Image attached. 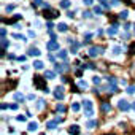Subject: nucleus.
<instances>
[{"label": "nucleus", "instance_id": "dca6fc26", "mask_svg": "<svg viewBox=\"0 0 135 135\" xmlns=\"http://www.w3.org/2000/svg\"><path fill=\"white\" fill-rule=\"evenodd\" d=\"M45 76L48 78V80H54V78H56V72H51V70H46V72H45Z\"/></svg>", "mask_w": 135, "mask_h": 135}, {"label": "nucleus", "instance_id": "7c9ffc66", "mask_svg": "<svg viewBox=\"0 0 135 135\" xmlns=\"http://www.w3.org/2000/svg\"><path fill=\"white\" fill-rule=\"evenodd\" d=\"M13 37H14V38H18V40H22V41H25V40H27V38H25L24 35H21V33H14Z\"/></svg>", "mask_w": 135, "mask_h": 135}, {"label": "nucleus", "instance_id": "393cba45", "mask_svg": "<svg viewBox=\"0 0 135 135\" xmlns=\"http://www.w3.org/2000/svg\"><path fill=\"white\" fill-rule=\"evenodd\" d=\"M127 16H129V11H127V10H124V11L119 13V18H121V19H127Z\"/></svg>", "mask_w": 135, "mask_h": 135}, {"label": "nucleus", "instance_id": "aec40b11", "mask_svg": "<svg viewBox=\"0 0 135 135\" xmlns=\"http://www.w3.org/2000/svg\"><path fill=\"white\" fill-rule=\"evenodd\" d=\"M8 46H10V43H8V40H6V38H2V51H5Z\"/></svg>", "mask_w": 135, "mask_h": 135}, {"label": "nucleus", "instance_id": "412c9836", "mask_svg": "<svg viewBox=\"0 0 135 135\" xmlns=\"http://www.w3.org/2000/svg\"><path fill=\"white\" fill-rule=\"evenodd\" d=\"M14 100H16V102H22V100H24V95L21 94V92H16V94H14Z\"/></svg>", "mask_w": 135, "mask_h": 135}, {"label": "nucleus", "instance_id": "37998d69", "mask_svg": "<svg viewBox=\"0 0 135 135\" xmlns=\"http://www.w3.org/2000/svg\"><path fill=\"white\" fill-rule=\"evenodd\" d=\"M92 81L95 83V84H99V83H100V78H99V76H94V78H92Z\"/></svg>", "mask_w": 135, "mask_h": 135}, {"label": "nucleus", "instance_id": "5fc2aeb1", "mask_svg": "<svg viewBox=\"0 0 135 135\" xmlns=\"http://www.w3.org/2000/svg\"><path fill=\"white\" fill-rule=\"evenodd\" d=\"M130 108H132V110L135 111V102H132V103H130Z\"/></svg>", "mask_w": 135, "mask_h": 135}, {"label": "nucleus", "instance_id": "c03bdc74", "mask_svg": "<svg viewBox=\"0 0 135 135\" xmlns=\"http://www.w3.org/2000/svg\"><path fill=\"white\" fill-rule=\"evenodd\" d=\"M78 88H80V86H72V91H73V92H80V89H78Z\"/></svg>", "mask_w": 135, "mask_h": 135}, {"label": "nucleus", "instance_id": "4be33fe9", "mask_svg": "<svg viewBox=\"0 0 135 135\" xmlns=\"http://www.w3.org/2000/svg\"><path fill=\"white\" fill-rule=\"evenodd\" d=\"M78 86H80L81 89H88V86H89V84H88V83H86L84 80H80V83H78Z\"/></svg>", "mask_w": 135, "mask_h": 135}, {"label": "nucleus", "instance_id": "79ce46f5", "mask_svg": "<svg viewBox=\"0 0 135 135\" xmlns=\"http://www.w3.org/2000/svg\"><path fill=\"white\" fill-rule=\"evenodd\" d=\"M46 27H48V30H53L54 24H53V22H51V21H49V22H46Z\"/></svg>", "mask_w": 135, "mask_h": 135}, {"label": "nucleus", "instance_id": "ea45409f", "mask_svg": "<svg viewBox=\"0 0 135 135\" xmlns=\"http://www.w3.org/2000/svg\"><path fill=\"white\" fill-rule=\"evenodd\" d=\"M121 53V48L119 46H115V48H113V54H119Z\"/></svg>", "mask_w": 135, "mask_h": 135}, {"label": "nucleus", "instance_id": "a19ab883", "mask_svg": "<svg viewBox=\"0 0 135 135\" xmlns=\"http://www.w3.org/2000/svg\"><path fill=\"white\" fill-rule=\"evenodd\" d=\"M57 111H60V113H64V111H65V107L62 105V103H59V105H57Z\"/></svg>", "mask_w": 135, "mask_h": 135}, {"label": "nucleus", "instance_id": "4d7b16f0", "mask_svg": "<svg viewBox=\"0 0 135 135\" xmlns=\"http://www.w3.org/2000/svg\"><path fill=\"white\" fill-rule=\"evenodd\" d=\"M134 33H135V27H134Z\"/></svg>", "mask_w": 135, "mask_h": 135}, {"label": "nucleus", "instance_id": "9b49d317", "mask_svg": "<svg viewBox=\"0 0 135 135\" xmlns=\"http://www.w3.org/2000/svg\"><path fill=\"white\" fill-rule=\"evenodd\" d=\"M56 127H57V121H48V123H46V129H49V130H53V129H56Z\"/></svg>", "mask_w": 135, "mask_h": 135}, {"label": "nucleus", "instance_id": "39448f33", "mask_svg": "<svg viewBox=\"0 0 135 135\" xmlns=\"http://www.w3.org/2000/svg\"><path fill=\"white\" fill-rule=\"evenodd\" d=\"M43 16H45L46 19H54V18H57V16H59V13L54 11V10H45Z\"/></svg>", "mask_w": 135, "mask_h": 135}, {"label": "nucleus", "instance_id": "5701e85b", "mask_svg": "<svg viewBox=\"0 0 135 135\" xmlns=\"http://www.w3.org/2000/svg\"><path fill=\"white\" fill-rule=\"evenodd\" d=\"M70 6V0H62L60 2V8H68Z\"/></svg>", "mask_w": 135, "mask_h": 135}, {"label": "nucleus", "instance_id": "13d9d810", "mask_svg": "<svg viewBox=\"0 0 135 135\" xmlns=\"http://www.w3.org/2000/svg\"><path fill=\"white\" fill-rule=\"evenodd\" d=\"M107 135H113V134H107Z\"/></svg>", "mask_w": 135, "mask_h": 135}, {"label": "nucleus", "instance_id": "9d476101", "mask_svg": "<svg viewBox=\"0 0 135 135\" xmlns=\"http://www.w3.org/2000/svg\"><path fill=\"white\" fill-rule=\"evenodd\" d=\"M67 56H68V53L65 49H60V51H57V57L60 59V60H65L67 59Z\"/></svg>", "mask_w": 135, "mask_h": 135}, {"label": "nucleus", "instance_id": "f8f14e48", "mask_svg": "<svg viewBox=\"0 0 135 135\" xmlns=\"http://www.w3.org/2000/svg\"><path fill=\"white\" fill-rule=\"evenodd\" d=\"M107 33H108V35H116V33H118V25H111V27H108Z\"/></svg>", "mask_w": 135, "mask_h": 135}, {"label": "nucleus", "instance_id": "8fccbe9b", "mask_svg": "<svg viewBox=\"0 0 135 135\" xmlns=\"http://www.w3.org/2000/svg\"><path fill=\"white\" fill-rule=\"evenodd\" d=\"M18 60H19V62H24V60H25V56H19Z\"/></svg>", "mask_w": 135, "mask_h": 135}, {"label": "nucleus", "instance_id": "a878e982", "mask_svg": "<svg viewBox=\"0 0 135 135\" xmlns=\"http://www.w3.org/2000/svg\"><path fill=\"white\" fill-rule=\"evenodd\" d=\"M78 48H80V43H78V41L72 43V53H76V51H78Z\"/></svg>", "mask_w": 135, "mask_h": 135}, {"label": "nucleus", "instance_id": "20e7f679", "mask_svg": "<svg viewBox=\"0 0 135 135\" xmlns=\"http://www.w3.org/2000/svg\"><path fill=\"white\" fill-rule=\"evenodd\" d=\"M118 108L119 110H123V111H127L129 108H130V103L127 102V100H124V99H121L119 102H118Z\"/></svg>", "mask_w": 135, "mask_h": 135}, {"label": "nucleus", "instance_id": "7ed1b4c3", "mask_svg": "<svg viewBox=\"0 0 135 135\" xmlns=\"http://www.w3.org/2000/svg\"><path fill=\"white\" fill-rule=\"evenodd\" d=\"M54 97L57 99V100H64L65 94H64V88H62V86H57V88H56V91H54Z\"/></svg>", "mask_w": 135, "mask_h": 135}, {"label": "nucleus", "instance_id": "2eb2a0df", "mask_svg": "<svg viewBox=\"0 0 135 135\" xmlns=\"http://www.w3.org/2000/svg\"><path fill=\"white\" fill-rule=\"evenodd\" d=\"M27 129H29V132H35V130L38 129V124H37V123H29Z\"/></svg>", "mask_w": 135, "mask_h": 135}, {"label": "nucleus", "instance_id": "e433bc0d", "mask_svg": "<svg viewBox=\"0 0 135 135\" xmlns=\"http://www.w3.org/2000/svg\"><path fill=\"white\" fill-rule=\"evenodd\" d=\"M91 38H92V33H89V32H88V33H84V40H86V43H88Z\"/></svg>", "mask_w": 135, "mask_h": 135}, {"label": "nucleus", "instance_id": "de8ad7c7", "mask_svg": "<svg viewBox=\"0 0 135 135\" xmlns=\"http://www.w3.org/2000/svg\"><path fill=\"white\" fill-rule=\"evenodd\" d=\"M13 10H14V5H8L6 6V11H13Z\"/></svg>", "mask_w": 135, "mask_h": 135}, {"label": "nucleus", "instance_id": "423d86ee", "mask_svg": "<svg viewBox=\"0 0 135 135\" xmlns=\"http://www.w3.org/2000/svg\"><path fill=\"white\" fill-rule=\"evenodd\" d=\"M46 49H48V51H56V49H59V43L56 41V40L48 41V43H46Z\"/></svg>", "mask_w": 135, "mask_h": 135}, {"label": "nucleus", "instance_id": "1a4fd4ad", "mask_svg": "<svg viewBox=\"0 0 135 135\" xmlns=\"http://www.w3.org/2000/svg\"><path fill=\"white\" fill-rule=\"evenodd\" d=\"M100 110H102L103 113H110V111H111V105H110V102L103 100V102H102V105H100Z\"/></svg>", "mask_w": 135, "mask_h": 135}, {"label": "nucleus", "instance_id": "c9c22d12", "mask_svg": "<svg viewBox=\"0 0 135 135\" xmlns=\"http://www.w3.org/2000/svg\"><path fill=\"white\" fill-rule=\"evenodd\" d=\"M129 53L130 54H135V43H132V45L129 46Z\"/></svg>", "mask_w": 135, "mask_h": 135}, {"label": "nucleus", "instance_id": "6ab92c4d", "mask_svg": "<svg viewBox=\"0 0 135 135\" xmlns=\"http://www.w3.org/2000/svg\"><path fill=\"white\" fill-rule=\"evenodd\" d=\"M107 81H108V84H118V80L115 76H107Z\"/></svg>", "mask_w": 135, "mask_h": 135}, {"label": "nucleus", "instance_id": "0eeeda50", "mask_svg": "<svg viewBox=\"0 0 135 135\" xmlns=\"http://www.w3.org/2000/svg\"><path fill=\"white\" fill-rule=\"evenodd\" d=\"M54 68H56V72L64 73V72L68 68V64H67V62H65V64H54Z\"/></svg>", "mask_w": 135, "mask_h": 135}, {"label": "nucleus", "instance_id": "4468645a", "mask_svg": "<svg viewBox=\"0 0 135 135\" xmlns=\"http://www.w3.org/2000/svg\"><path fill=\"white\" fill-rule=\"evenodd\" d=\"M27 54H29V56H40V51H38L37 48L32 46V48H29V53H27Z\"/></svg>", "mask_w": 135, "mask_h": 135}, {"label": "nucleus", "instance_id": "09e8293b", "mask_svg": "<svg viewBox=\"0 0 135 135\" xmlns=\"http://www.w3.org/2000/svg\"><path fill=\"white\" fill-rule=\"evenodd\" d=\"M16 119H18V121H21V123H22V121H25V116H18V118H16Z\"/></svg>", "mask_w": 135, "mask_h": 135}, {"label": "nucleus", "instance_id": "b1692460", "mask_svg": "<svg viewBox=\"0 0 135 135\" xmlns=\"http://www.w3.org/2000/svg\"><path fill=\"white\" fill-rule=\"evenodd\" d=\"M99 3H100L103 8H107V10L110 8V3H108V0H99Z\"/></svg>", "mask_w": 135, "mask_h": 135}, {"label": "nucleus", "instance_id": "a18cd8bd", "mask_svg": "<svg viewBox=\"0 0 135 135\" xmlns=\"http://www.w3.org/2000/svg\"><path fill=\"white\" fill-rule=\"evenodd\" d=\"M83 2H84V5H92L94 0H83Z\"/></svg>", "mask_w": 135, "mask_h": 135}, {"label": "nucleus", "instance_id": "f704fd0d", "mask_svg": "<svg viewBox=\"0 0 135 135\" xmlns=\"http://www.w3.org/2000/svg\"><path fill=\"white\" fill-rule=\"evenodd\" d=\"M81 67H83V68H95V65H94V64H83Z\"/></svg>", "mask_w": 135, "mask_h": 135}, {"label": "nucleus", "instance_id": "4c0bfd02", "mask_svg": "<svg viewBox=\"0 0 135 135\" xmlns=\"http://www.w3.org/2000/svg\"><path fill=\"white\" fill-rule=\"evenodd\" d=\"M43 105H45V100L40 99V100H38V103H37V108H43Z\"/></svg>", "mask_w": 135, "mask_h": 135}, {"label": "nucleus", "instance_id": "72a5a7b5", "mask_svg": "<svg viewBox=\"0 0 135 135\" xmlns=\"http://www.w3.org/2000/svg\"><path fill=\"white\" fill-rule=\"evenodd\" d=\"M72 110L73 111H80V103H72Z\"/></svg>", "mask_w": 135, "mask_h": 135}, {"label": "nucleus", "instance_id": "bb28decb", "mask_svg": "<svg viewBox=\"0 0 135 135\" xmlns=\"http://www.w3.org/2000/svg\"><path fill=\"white\" fill-rule=\"evenodd\" d=\"M95 126H97V121H89V123H88V126H86V127H88V129H94Z\"/></svg>", "mask_w": 135, "mask_h": 135}, {"label": "nucleus", "instance_id": "c85d7f7f", "mask_svg": "<svg viewBox=\"0 0 135 135\" xmlns=\"http://www.w3.org/2000/svg\"><path fill=\"white\" fill-rule=\"evenodd\" d=\"M108 91H111V92H118V84H111V86H108Z\"/></svg>", "mask_w": 135, "mask_h": 135}, {"label": "nucleus", "instance_id": "c756f323", "mask_svg": "<svg viewBox=\"0 0 135 135\" xmlns=\"http://www.w3.org/2000/svg\"><path fill=\"white\" fill-rule=\"evenodd\" d=\"M43 3H45L43 0H33L32 5H35V6H43Z\"/></svg>", "mask_w": 135, "mask_h": 135}, {"label": "nucleus", "instance_id": "603ef678", "mask_svg": "<svg viewBox=\"0 0 135 135\" xmlns=\"http://www.w3.org/2000/svg\"><path fill=\"white\" fill-rule=\"evenodd\" d=\"M29 37H35V32H33V30H29Z\"/></svg>", "mask_w": 135, "mask_h": 135}, {"label": "nucleus", "instance_id": "6e6d98bb", "mask_svg": "<svg viewBox=\"0 0 135 135\" xmlns=\"http://www.w3.org/2000/svg\"><path fill=\"white\" fill-rule=\"evenodd\" d=\"M124 2H126V3H130V0H124Z\"/></svg>", "mask_w": 135, "mask_h": 135}, {"label": "nucleus", "instance_id": "3c124183", "mask_svg": "<svg viewBox=\"0 0 135 135\" xmlns=\"http://www.w3.org/2000/svg\"><path fill=\"white\" fill-rule=\"evenodd\" d=\"M124 29H126V30H129V29H130V24H129V22H126V24H124Z\"/></svg>", "mask_w": 135, "mask_h": 135}, {"label": "nucleus", "instance_id": "6e6552de", "mask_svg": "<svg viewBox=\"0 0 135 135\" xmlns=\"http://www.w3.org/2000/svg\"><path fill=\"white\" fill-rule=\"evenodd\" d=\"M100 53H102V48H97V46H92V48H91V49H89V56H91V57H95V56H99Z\"/></svg>", "mask_w": 135, "mask_h": 135}, {"label": "nucleus", "instance_id": "ddd939ff", "mask_svg": "<svg viewBox=\"0 0 135 135\" xmlns=\"http://www.w3.org/2000/svg\"><path fill=\"white\" fill-rule=\"evenodd\" d=\"M68 132L72 135H80V127H78V126H72V127L68 129Z\"/></svg>", "mask_w": 135, "mask_h": 135}, {"label": "nucleus", "instance_id": "f03ea898", "mask_svg": "<svg viewBox=\"0 0 135 135\" xmlns=\"http://www.w3.org/2000/svg\"><path fill=\"white\" fill-rule=\"evenodd\" d=\"M83 110H84V116L86 118H92L94 116V105L89 99L83 100Z\"/></svg>", "mask_w": 135, "mask_h": 135}, {"label": "nucleus", "instance_id": "2f4dec72", "mask_svg": "<svg viewBox=\"0 0 135 135\" xmlns=\"http://www.w3.org/2000/svg\"><path fill=\"white\" fill-rule=\"evenodd\" d=\"M83 18L91 19V18H92V13H91V11H84V13H83Z\"/></svg>", "mask_w": 135, "mask_h": 135}, {"label": "nucleus", "instance_id": "f3484780", "mask_svg": "<svg viewBox=\"0 0 135 135\" xmlns=\"http://www.w3.org/2000/svg\"><path fill=\"white\" fill-rule=\"evenodd\" d=\"M57 29H59V32H67V30H68V25L64 24V22H60V24L57 25Z\"/></svg>", "mask_w": 135, "mask_h": 135}, {"label": "nucleus", "instance_id": "49530a36", "mask_svg": "<svg viewBox=\"0 0 135 135\" xmlns=\"http://www.w3.org/2000/svg\"><path fill=\"white\" fill-rule=\"evenodd\" d=\"M5 37H6V29L3 27V29H2V38H5Z\"/></svg>", "mask_w": 135, "mask_h": 135}, {"label": "nucleus", "instance_id": "f257e3e1", "mask_svg": "<svg viewBox=\"0 0 135 135\" xmlns=\"http://www.w3.org/2000/svg\"><path fill=\"white\" fill-rule=\"evenodd\" d=\"M33 86H35L37 89H41L43 92H49V89H48V86H46V80L43 76L40 75H33Z\"/></svg>", "mask_w": 135, "mask_h": 135}, {"label": "nucleus", "instance_id": "864d4df0", "mask_svg": "<svg viewBox=\"0 0 135 135\" xmlns=\"http://www.w3.org/2000/svg\"><path fill=\"white\" fill-rule=\"evenodd\" d=\"M10 108H11V110H16V108H18V105H16V103H13V105H10Z\"/></svg>", "mask_w": 135, "mask_h": 135}, {"label": "nucleus", "instance_id": "cd10ccee", "mask_svg": "<svg viewBox=\"0 0 135 135\" xmlns=\"http://www.w3.org/2000/svg\"><path fill=\"white\" fill-rule=\"evenodd\" d=\"M19 19H21V16H19V14H16V16H14V18H11L10 21H8V24H14V22H16V21H19Z\"/></svg>", "mask_w": 135, "mask_h": 135}, {"label": "nucleus", "instance_id": "a211bd4d", "mask_svg": "<svg viewBox=\"0 0 135 135\" xmlns=\"http://www.w3.org/2000/svg\"><path fill=\"white\" fill-rule=\"evenodd\" d=\"M33 67H35L37 70H41V68H43V62H41V60H35V62H33Z\"/></svg>", "mask_w": 135, "mask_h": 135}, {"label": "nucleus", "instance_id": "58836bf2", "mask_svg": "<svg viewBox=\"0 0 135 135\" xmlns=\"http://www.w3.org/2000/svg\"><path fill=\"white\" fill-rule=\"evenodd\" d=\"M94 13H97V14H102V8L95 5V6H94Z\"/></svg>", "mask_w": 135, "mask_h": 135}, {"label": "nucleus", "instance_id": "473e14b6", "mask_svg": "<svg viewBox=\"0 0 135 135\" xmlns=\"http://www.w3.org/2000/svg\"><path fill=\"white\" fill-rule=\"evenodd\" d=\"M126 91H127V94H135V86H129Z\"/></svg>", "mask_w": 135, "mask_h": 135}]
</instances>
